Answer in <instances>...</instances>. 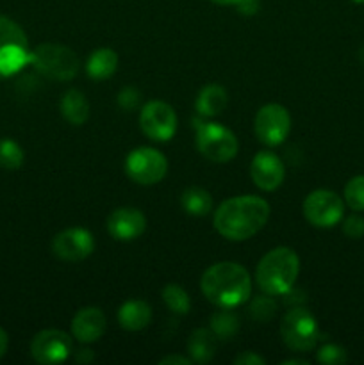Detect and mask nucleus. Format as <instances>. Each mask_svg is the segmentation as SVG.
I'll return each mask as SVG.
<instances>
[{"label": "nucleus", "mask_w": 364, "mask_h": 365, "mask_svg": "<svg viewBox=\"0 0 364 365\" xmlns=\"http://www.w3.org/2000/svg\"><path fill=\"white\" fill-rule=\"evenodd\" d=\"M270 220V203L259 196H234L214 212V228L228 241H246Z\"/></svg>", "instance_id": "nucleus-1"}, {"label": "nucleus", "mask_w": 364, "mask_h": 365, "mask_svg": "<svg viewBox=\"0 0 364 365\" xmlns=\"http://www.w3.org/2000/svg\"><path fill=\"white\" fill-rule=\"evenodd\" d=\"M211 330L218 339H232L239 330V319L231 309H221L211 317Z\"/></svg>", "instance_id": "nucleus-23"}, {"label": "nucleus", "mask_w": 364, "mask_h": 365, "mask_svg": "<svg viewBox=\"0 0 364 365\" xmlns=\"http://www.w3.org/2000/svg\"><path fill=\"white\" fill-rule=\"evenodd\" d=\"M234 364L236 365H263L264 359L253 351H243L241 355L236 356Z\"/></svg>", "instance_id": "nucleus-32"}, {"label": "nucleus", "mask_w": 364, "mask_h": 365, "mask_svg": "<svg viewBox=\"0 0 364 365\" xmlns=\"http://www.w3.org/2000/svg\"><path fill=\"white\" fill-rule=\"evenodd\" d=\"M280 364H302V365H307V360H300V359H291V360H282Z\"/></svg>", "instance_id": "nucleus-37"}, {"label": "nucleus", "mask_w": 364, "mask_h": 365, "mask_svg": "<svg viewBox=\"0 0 364 365\" xmlns=\"http://www.w3.org/2000/svg\"><path fill=\"white\" fill-rule=\"evenodd\" d=\"M343 234L350 239L364 237V217L352 214L343 221Z\"/></svg>", "instance_id": "nucleus-29"}, {"label": "nucleus", "mask_w": 364, "mask_h": 365, "mask_svg": "<svg viewBox=\"0 0 364 365\" xmlns=\"http://www.w3.org/2000/svg\"><path fill=\"white\" fill-rule=\"evenodd\" d=\"M95 250V239L86 228H66L52 241V253L64 262H81Z\"/></svg>", "instance_id": "nucleus-12"}, {"label": "nucleus", "mask_w": 364, "mask_h": 365, "mask_svg": "<svg viewBox=\"0 0 364 365\" xmlns=\"http://www.w3.org/2000/svg\"><path fill=\"white\" fill-rule=\"evenodd\" d=\"M253 130L263 145L278 146L285 141L291 130V116L280 103H266L257 110Z\"/></svg>", "instance_id": "nucleus-10"}, {"label": "nucleus", "mask_w": 364, "mask_h": 365, "mask_svg": "<svg viewBox=\"0 0 364 365\" xmlns=\"http://www.w3.org/2000/svg\"><path fill=\"white\" fill-rule=\"evenodd\" d=\"M280 337L291 351H313L320 339V330L313 314L303 307H293L284 314Z\"/></svg>", "instance_id": "nucleus-7"}, {"label": "nucleus", "mask_w": 364, "mask_h": 365, "mask_svg": "<svg viewBox=\"0 0 364 365\" xmlns=\"http://www.w3.org/2000/svg\"><path fill=\"white\" fill-rule=\"evenodd\" d=\"M193 360L182 355H168L159 360V365H191Z\"/></svg>", "instance_id": "nucleus-33"}, {"label": "nucleus", "mask_w": 364, "mask_h": 365, "mask_svg": "<svg viewBox=\"0 0 364 365\" xmlns=\"http://www.w3.org/2000/svg\"><path fill=\"white\" fill-rule=\"evenodd\" d=\"M106 327L107 319L102 310L96 307H86L75 314L71 321V335L82 344H91L102 337Z\"/></svg>", "instance_id": "nucleus-16"}, {"label": "nucleus", "mask_w": 364, "mask_h": 365, "mask_svg": "<svg viewBox=\"0 0 364 365\" xmlns=\"http://www.w3.org/2000/svg\"><path fill=\"white\" fill-rule=\"evenodd\" d=\"M211 2L220 4V6H236V4H238L239 0H211Z\"/></svg>", "instance_id": "nucleus-36"}, {"label": "nucleus", "mask_w": 364, "mask_h": 365, "mask_svg": "<svg viewBox=\"0 0 364 365\" xmlns=\"http://www.w3.org/2000/svg\"><path fill=\"white\" fill-rule=\"evenodd\" d=\"M163 302L168 309L171 310L177 316H186L191 309V299H189L188 292L177 284H168L166 287L163 289Z\"/></svg>", "instance_id": "nucleus-24"}, {"label": "nucleus", "mask_w": 364, "mask_h": 365, "mask_svg": "<svg viewBox=\"0 0 364 365\" xmlns=\"http://www.w3.org/2000/svg\"><path fill=\"white\" fill-rule=\"evenodd\" d=\"M71 339L61 330H43L31 342V355L38 364H61L70 356Z\"/></svg>", "instance_id": "nucleus-13"}, {"label": "nucleus", "mask_w": 364, "mask_h": 365, "mask_svg": "<svg viewBox=\"0 0 364 365\" xmlns=\"http://www.w3.org/2000/svg\"><path fill=\"white\" fill-rule=\"evenodd\" d=\"M125 171L136 184H159L168 173V159L156 148L141 146L132 150L125 159Z\"/></svg>", "instance_id": "nucleus-8"}, {"label": "nucleus", "mask_w": 364, "mask_h": 365, "mask_svg": "<svg viewBox=\"0 0 364 365\" xmlns=\"http://www.w3.org/2000/svg\"><path fill=\"white\" fill-rule=\"evenodd\" d=\"M181 205L191 216H207L213 210V196L202 187H188L182 192Z\"/></svg>", "instance_id": "nucleus-22"}, {"label": "nucleus", "mask_w": 364, "mask_h": 365, "mask_svg": "<svg viewBox=\"0 0 364 365\" xmlns=\"http://www.w3.org/2000/svg\"><path fill=\"white\" fill-rule=\"evenodd\" d=\"M228 103V96L225 88L218 84H209L196 96V113L202 118H214L225 110Z\"/></svg>", "instance_id": "nucleus-19"}, {"label": "nucleus", "mask_w": 364, "mask_h": 365, "mask_svg": "<svg viewBox=\"0 0 364 365\" xmlns=\"http://www.w3.org/2000/svg\"><path fill=\"white\" fill-rule=\"evenodd\" d=\"M203 296L220 309H234L250 299L252 278L250 273L236 262H218L207 267L200 280Z\"/></svg>", "instance_id": "nucleus-2"}, {"label": "nucleus", "mask_w": 364, "mask_h": 365, "mask_svg": "<svg viewBox=\"0 0 364 365\" xmlns=\"http://www.w3.org/2000/svg\"><path fill=\"white\" fill-rule=\"evenodd\" d=\"M146 228V217L134 207H120L107 217V232L116 241H134Z\"/></svg>", "instance_id": "nucleus-15"}, {"label": "nucleus", "mask_w": 364, "mask_h": 365, "mask_svg": "<svg viewBox=\"0 0 364 365\" xmlns=\"http://www.w3.org/2000/svg\"><path fill=\"white\" fill-rule=\"evenodd\" d=\"M31 66L43 77L66 82L79 73V57L71 48L56 43H43L31 50Z\"/></svg>", "instance_id": "nucleus-5"}, {"label": "nucleus", "mask_w": 364, "mask_h": 365, "mask_svg": "<svg viewBox=\"0 0 364 365\" xmlns=\"http://www.w3.org/2000/svg\"><path fill=\"white\" fill-rule=\"evenodd\" d=\"M152 321V309L143 299H128L118 310V323L127 331H139Z\"/></svg>", "instance_id": "nucleus-17"}, {"label": "nucleus", "mask_w": 364, "mask_h": 365, "mask_svg": "<svg viewBox=\"0 0 364 365\" xmlns=\"http://www.w3.org/2000/svg\"><path fill=\"white\" fill-rule=\"evenodd\" d=\"M141 102V93L136 88H123L120 93H118V106L123 110H134L136 107Z\"/></svg>", "instance_id": "nucleus-30"}, {"label": "nucleus", "mask_w": 364, "mask_h": 365, "mask_svg": "<svg viewBox=\"0 0 364 365\" xmlns=\"http://www.w3.org/2000/svg\"><path fill=\"white\" fill-rule=\"evenodd\" d=\"M345 203L353 212H363L364 210V175L352 177L345 185Z\"/></svg>", "instance_id": "nucleus-26"}, {"label": "nucleus", "mask_w": 364, "mask_h": 365, "mask_svg": "<svg viewBox=\"0 0 364 365\" xmlns=\"http://www.w3.org/2000/svg\"><path fill=\"white\" fill-rule=\"evenodd\" d=\"M236 7H238L239 13L245 14V16H253V14L259 13L261 0H239V2L236 4Z\"/></svg>", "instance_id": "nucleus-31"}, {"label": "nucleus", "mask_w": 364, "mask_h": 365, "mask_svg": "<svg viewBox=\"0 0 364 365\" xmlns=\"http://www.w3.org/2000/svg\"><path fill=\"white\" fill-rule=\"evenodd\" d=\"M139 127L143 134L153 141H170L177 132V114L170 103L152 100L145 103L139 113Z\"/></svg>", "instance_id": "nucleus-11"}, {"label": "nucleus", "mask_w": 364, "mask_h": 365, "mask_svg": "<svg viewBox=\"0 0 364 365\" xmlns=\"http://www.w3.org/2000/svg\"><path fill=\"white\" fill-rule=\"evenodd\" d=\"M7 346H9V337H7V334H6V330H4V328H0V359L6 355Z\"/></svg>", "instance_id": "nucleus-35"}, {"label": "nucleus", "mask_w": 364, "mask_h": 365, "mask_svg": "<svg viewBox=\"0 0 364 365\" xmlns=\"http://www.w3.org/2000/svg\"><path fill=\"white\" fill-rule=\"evenodd\" d=\"M352 2H355V4H364V0H352Z\"/></svg>", "instance_id": "nucleus-38"}, {"label": "nucleus", "mask_w": 364, "mask_h": 365, "mask_svg": "<svg viewBox=\"0 0 364 365\" xmlns=\"http://www.w3.org/2000/svg\"><path fill=\"white\" fill-rule=\"evenodd\" d=\"M61 114L68 123L81 127L89 118V102L79 89H68L61 98Z\"/></svg>", "instance_id": "nucleus-20"}, {"label": "nucleus", "mask_w": 364, "mask_h": 365, "mask_svg": "<svg viewBox=\"0 0 364 365\" xmlns=\"http://www.w3.org/2000/svg\"><path fill=\"white\" fill-rule=\"evenodd\" d=\"M95 360V353L89 348H82L75 353V362L79 364H91Z\"/></svg>", "instance_id": "nucleus-34"}, {"label": "nucleus", "mask_w": 364, "mask_h": 365, "mask_svg": "<svg viewBox=\"0 0 364 365\" xmlns=\"http://www.w3.org/2000/svg\"><path fill=\"white\" fill-rule=\"evenodd\" d=\"M300 273V259L295 250L278 246L261 259L256 269V280L261 291L270 296L288 294Z\"/></svg>", "instance_id": "nucleus-3"}, {"label": "nucleus", "mask_w": 364, "mask_h": 365, "mask_svg": "<svg viewBox=\"0 0 364 365\" xmlns=\"http://www.w3.org/2000/svg\"><path fill=\"white\" fill-rule=\"evenodd\" d=\"M275 310H277V305L271 299L270 294L259 296V298L253 299L252 307H250V314H252L253 319H257L259 323H266L271 317L275 316Z\"/></svg>", "instance_id": "nucleus-27"}, {"label": "nucleus", "mask_w": 364, "mask_h": 365, "mask_svg": "<svg viewBox=\"0 0 364 365\" xmlns=\"http://www.w3.org/2000/svg\"><path fill=\"white\" fill-rule=\"evenodd\" d=\"M303 216L313 227L332 228L345 216V202L328 189H316L303 200Z\"/></svg>", "instance_id": "nucleus-9"}, {"label": "nucleus", "mask_w": 364, "mask_h": 365, "mask_svg": "<svg viewBox=\"0 0 364 365\" xmlns=\"http://www.w3.org/2000/svg\"><path fill=\"white\" fill-rule=\"evenodd\" d=\"M250 177H252V182L261 191H275L284 182V163H282L277 153L263 150V152H259L252 159V164H250Z\"/></svg>", "instance_id": "nucleus-14"}, {"label": "nucleus", "mask_w": 364, "mask_h": 365, "mask_svg": "<svg viewBox=\"0 0 364 365\" xmlns=\"http://www.w3.org/2000/svg\"><path fill=\"white\" fill-rule=\"evenodd\" d=\"M316 360L325 365H341V364H346L348 355H346V349L341 348V346L325 344L318 349Z\"/></svg>", "instance_id": "nucleus-28"}, {"label": "nucleus", "mask_w": 364, "mask_h": 365, "mask_svg": "<svg viewBox=\"0 0 364 365\" xmlns=\"http://www.w3.org/2000/svg\"><path fill=\"white\" fill-rule=\"evenodd\" d=\"M31 64L27 36L24 29L7 16H0V81Z\"/></svg>", "instance_id": "nucleus-4"}, {"label": "nucleus", "mask_w": 364, "mask_h": 365, "mask_svg": "<svg viewBox=\"0 0 364 365\" xmlns=\"http://www.w3.org/2000/svg\"><path fill=\"white\" fill-rule=\"evenodd\" d=\"M24 150L13 139H0V166L4 170H20L24 164Z\"/></svg>", "instance_id": "nucleus-25"}, {"label": "nucleus", "mask_w": 364, "mask_h": 365, "mask_svg": "<svg viewBox=\"0 0 364 365\" xmlns=\"http://www.w3.org/2000/svg\"><path fill=\"white\" fill-rule=\"evenodd\" d=\"M196 148L211 163H228L236 157L239 143L232 130L223 125L206 120H195Z\"/></svg>", "instance_id": "nucleus-6"}, {"label": "nucleus", "mask_w": 364, "mask_h": 365, "mask_svg": "<svg viewBox=\"0 0 364 365\" xmlns=\"http://www.w3.org/2000/svg\"><path fill=\"white\" fill-rule=\"evenodd\" d=\"M118 56L113 48H96L86 63V71L93 81H106L116 71Z\"/></svg>", "instance_id": "nucleus-21"}, {"label": "nucleus", "mask_w": 364, "mask_h": 365, "mask_svg": "<svg viewBox=\"0 0 364 365\" xmlns=\"http://www.w3.org/2000/svg\"><path fill=\"white\" fill-rule=\"evenodd\" d=\"M218 348V337L211 328H198L188 341L189 359L196 364H207L214 359Z\"/></svg>", "instance_id": "nucleus-18"}]
</instances>
